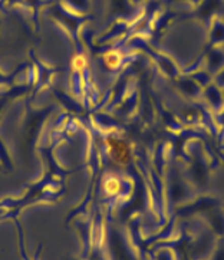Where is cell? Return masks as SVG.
<instances>
[{"mask_svg": "<svg viewBox=\"0 0 224 260\" xmlns=\"http://www.w3.org/2000/svg\"><path fill=\"white\" fill-rule=\"evenodd\" d=\"M107 147H108L109 154L114 157L116 162L125 164L128 161V158H130V150H128V145L124 141L111 137V138L107 140Z\"/></svg>", "mask_w": 224, "mask_h": 260, "instance_id": "1", "label": "cell"}, {"mask_svg": "<svg viewBox=\"0 0 224 260\" xmlns=\"http://www.w3.org/2000/svg\"><path fill=\"white\" fill-rule=\"evenodd\" d=\"M104 60H105V65L109 68V69H115V68L119 67V62H121V58L118 55L116 51H109L104 55Z\"/></svg>", "mask_w": 224, "mask_h": 260, "instance_id": "2", "label": "cell"}, {"mask_svg": "<svg viewBox=\"0 0 224 260\" xmlns=\"http://www.w3.org/2000/svg\"><path fill=\"white\" fill-rule=\"evenodd\" d=\"M119 183H118V180L115 178H109L107 180V183H105V191L109 194V196H114L119 191Z\"/></svg>", "mask_w": 224, "mask_h": 260, "instance_id": "3", "label": "cell"}, {"mask_svg": "<svg viewBox=\"0 0 224 260\" xmlns=\"http://www.w3.org/2000/svg\"><path fill=\"white\" fill-rule=\"evenodd\" d=\"M72 65H74L75 71H78V72H81L85 69L86 67V58L83 56V55H76L72 60Z\"/></svg>", "mask_w": 224, "mask_h": 260, "instance_id": "4", "label": "cell"}]
</instances>
